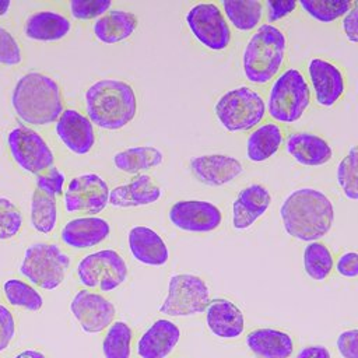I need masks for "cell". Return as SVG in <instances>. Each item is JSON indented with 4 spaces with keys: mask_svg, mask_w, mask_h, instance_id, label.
Segmentation results:
<instances>
[{
    "mask_svg": "<svg viewBox=\"0 0 358 358\" xmlns=\"http://www.w3.org/2000/svg\"><path fill=\"white\" fill-rule=\"evenodd\" d=\"M334 217L331 199L315 187L306 186L289 192L280 206L285 234L306 243L324 238L333 228Z\"/></svg>",
    "mask_w": 358,
    "mask_h": 358,
    "instance_id": "1",
    "label": "cell"
},
{
    "mask_svg": "<svg viewBox=\"0 0 358 358\" xmlns=\"http://www.w3.org/2000/svg\"><path fill=\"white\" fill-rule=\"evenodd\" d=\"M180 327L171 319L154 320L137 338L136 354L138 358H168L180 341Z\"/></svg>",
    "mask_w": 358,
    "mask_h": 358,
    "instance_id": "20",
    "label": "cell"
},
{
    "mask_svg": "<svg viewBox=\"0 0 358 358\" xmlns=\"http://www.w3.org/2000/svg\"><path fill=\"white\" fill-rule=\"evenodd\" d=\"M69 11L74 20H96L112 8L110 0H71L67 3Z\"/></svg>",
    "mask_w": 358,
    "mask_h": 358,
    "instance_id": "38",
    "label": "cell"
},
{
    "mask_svg": "<svg viewBox=\"0 0 358 358\" xmlns=\"http://www.w3.org/2000/svg\"><path fill=\"white\" fill-rule=\"evenodd\" d=\"M103 358H131L133 330L123 320H115L102 338Z\"/></svg>",
    "mask_w": 358,
    "mask_h": 358,
    "instance_id": "34",
    "label": "cell"
},
{
    "mask_svg": "<svg viewBox=\"0 0 358 358\" xmlns=\"http://www.w3.org/2000/svg\"><path fill=\"white\" fill-rule=\"evenodd\" d=\"M333 270L344 278H355L358 275V253L354 250L343 252L337 257Z\"/></svg>",
    "mask_w": 358,
    "mask_h": 358,
    "instance_id": "44",
    "label": "cell"
},
{
    "mask_svg": "<svg viewBox=\"0 0 358 358\" xmlns=\"http://www.w3.org/2000/svg\"><path fill=\"white\" fill-rule=\"evenodd\" d=\"M55 133L62 145L74 155L90 154L96 143L94 124L87 115L73 108H64L55 123Z\"/></svg>",
    "mask_w": 358,
    "mask_h": 358,
    "instance_id": "16",
    "label": "cell"
},
{
    "mask_svg": "<svg viewBox=\"0 0 358 358\" xmlns=\"http://www.w3.org/2000/svg\"><path fill=\"white\" fill-rule=\"evenodd\" d=\"M208 331L220 340H235L243 336L246 322L241 308L228 298L210 299L204 309Z\"/></svg>",
    "mask_w": 358,
    "mask_h": 358,
    "instance_id": "21",
    "label": "cell"
},
{
    "mask_svg": "<svg viewBox=\"0 0 358 358\" xmlns=\"http://www.w3.org/2000/svg\"><path fill=\"white\" fill-rule=\"evenodd\" d=\"M357 147L351 145L348 152L343 157V159L337 165V183L341 189L344 197L350 201H357L358 199V187H357Z\"/></svg>",
    "mask_w": 358,
    "mask_h": 358,
    "instance_id": "36",
    "label": "cell"
},
{
    "mask_svg": "<svg viewBox=\"0 0 358 358\" xmlns=\"http://www.w3.org/2000/svg\"><path fill=\"white\" fill-rule=\"evenodd\" d=\"M73 29V22L55 10H39L29 14L24 22V35L34 42H59Z\"/></svg>",
    "mask_w": 358,
    "mask_h": 358,
    "instance_id": "26",
    "label": "cell"
},
{
    "mask_svg": "<svg viewBox=\"0 0 358 358\" xmlns=\"http://www.w3.org/2000/svg\"><path fill=\"white\" fill-rule=\"evenodd\" d=\"M210 299V287L204 278L190 273H176L169 277L158 312L168 317L196 316L204 312Z\"/></svg>",
    "mask_w": 358,
    "mask_h": 358,
    "instance_id": "9",
    "label": "cell"
},
{
    "mask_svg": "<svg viewBox=\"0 0 358 358\" xmlns=\"http://www.w3.org/2000/svg\"><path fill=\"white\" fill-rule=\"evenodd\" d=\"M11 358H48L45 352L36 348H25L22 351H18Z\"/></svg>",
    "mask_w": 358,
    "mask_h": 358,
    "instance_id": "47",
    "label": "cell"
},
{
    "mask_svg": "<svg viewBox=\"0 0 358 358\" xmlns=\"http://www.w3.org/2000/svg\"><path fill=\"white\" fill-rule=\"evenodd\" d=\"M273 201L270 190L262 183H250L239 190L232 201L231 225L235 231L252 228L270 208Z\"/></svg>",
    "mask_w": 358,
    "mask_h": 358,
    "instance_id": "19",
    "label": "cell"
},
{
    "mask_svg": "<svg viewBox=\"0 0 358 358\" xmlns=\"http://www.w3.org/2000/svg\"><path fill=\"white\" fill-rule=\"evenodd\" d=\"M312 103V91L303 73L296 67L284 69L273 81L266 99V113L278 124L302 119Z\"/></svg>",
    "mask_w": 358,
    "mask_h": 358,
    "instance_id": "5",
    "label": "cell"
},
{
    "mask_svg": "<svg viewBox=\"0 0 358 358\" xmlns=\"http://www.w3.org/2000/svg\"><path fill=\"white\" fill-rule=\"evenodd\" d=\"M17 334L15 317L11 313L10 308L4 303H0V352L6 351L10 344L14 341Z\"/></svg>",
    "mask_w": 358,
    "mask_h": 358,
    "instance_id": "41",
    "label": "cell"
},
{
    "mask_svg": "<svg viewBox=\"0 0 358 358\" xmlns=\"http://www.w3.org/2000/svg\"><path fill=\"white\" fill-rule=\"evenodd\" d=\"M164 194L162 187L148 173L133 176L127 183L110 189L109 206L113 208H138L155 204Z\"/></svg>",
    "mask_w": 358,
    "mask_h": 358,
    "instance_id": "22",
    "label": "cell"
},
{
    "mask_svg": "<svg viewBox=\"0 0 358 358\" xmlns=\"http://www.w3.org/2000/svg\"><path fill=\"white\" fill-rule=\"evenodd\" d=\"M288 39L275 24H262L249 36L242 53V71L255 85L271 83L281 71L287 59Z\"/></svg>",
    "mask_w": 358,
    "mask_h": 358,
    "instance_id": "4",
    "label": "cell"
},
{
    "mask_svg": "<svg viewBox=\"0 0 358 358\" xmlns=\"http://www.w3.org/2000/svg\"><path fill=\"white\" fill-rule=\"evenodd\" d=\"M296 3L306 15L320 24L336 22L355 4V1L345 0H301Z\"/></svg>",
    "mask_w": 358,
    "mask_h": 358,
    "instance_id": "35",
    "label": "cell"
},
{
    "mask_svg": "<svg viewBox=\"0 0 358 358\" xmlns=\"http://www.w3.org/2000/svg\"><path fill=\"white\" fill-rule=\"evenodd\" d=\"M112 162L119 172L136 176L161 166L164 152L154 145L129 147L115 152Z\"/></svg>",
    "mask_w": 358,
    "mask_h": 358,
    "instance_id": "29",
    "label": "cell"
},
{
    "mask_svg": "<svg viewBox=\"0 0 358 358\" xmlns=\"http://www.w3.org/2000/svg\"><path fill=\"white\" fill-rule=\"evenodd\" d=\"M190 172L203 185L220 187L229 185L243 172V164L229 154L211 152L196 155L189 162Z\"/></svg>",
    "mask_w": 358,
    "mask_h": 358,
    "instance_id": "17",
    "label": "cell"
},
{
    "mask_svg": "<svg viewBox=\"0 0 358 358\" xmlns=\"http://www.w3.org/2000/svg\"><path fill=\"white\" fill-rule=\"evenodd\" d=\"M11 106L17 117L35 127L56 123L64 110L59 83L41 71L22 74L11 92Z\"/></svg>",
    "mask_w": 358,
    "mask_h": 358,
    "instance_id": "2",
    "label": "cell"
},
{
    "mask_svg": "<svg viewBox=\"0 0 358 358\" xmlns=\"http://www.w3.org/2000/svg\"><path fill=\"white\" fill-rule=\"evenodd\" d=\"M24 60V52L18 39L0 25V64L15 67Z\"/></svg>",
    "mask_w": 358,
    "mask_h": 358,
    "instance_id": "40",
    "label": "cell"
},
{
    "mask_svg": "<svg viewBox=\"0 0 358 358\" xmlns=\"http://www.w3.org/2000/svg\"><path fill=\"white\" fill-rule=\"evenodd\" d=\"M168 220L179 231L210 234L220 228L222 213L213 201L186 199L175 201L169 207Z\"/></svg>",
    "mask_w": 358,
    "mask_h": 358,
    "instance_id": "14",
    "label": "cell"
},
{
    "mask_svg": "<svg viewBox=\"0 0 358 358\" xmlns=\"http://www.w3.org/2000/svg\"><path fill=\"white\" fill-rule=\"evenodd\" d=\"M308 83L315 102L322 108H333L345 94V74L338 64L324 57H312L306 66Z\"/></svg>",
    "mask_w": 358,
    "mask_h": 358,
    "instance_id": "15",
    "label": "cell"
},
{
    "mask_svg": "<svg viewBox=\"0 0 358 358\" xmlns=\"http://www.w3.org/2000/svg\"><path fill=\"white\" fill-rule=\"evenodd\" d=\"M84 105L90 122L102 130H120L137 115L134 87L119 78H101L84 92Z\"/></svg>",
    "mask_w": 358,
    "mask_h": 358,
    "instance_id": "3",
    "label": "cell"
},
{
    "mask_svg": "<svg viewBox=\"0 0 358 358\" xmlns=\"http://www.w3.org/2000/svg\"><path fill=\"white\" fill-rule=\"evenodd\" d=\"M336 348L341 358H358V330L355 327L338 333Z\"/></svg>",
    "mask_w": 358,
    "mask_h": 358,
    "instance_id": "43",
    "label": "cell"
},
{
    "mask_svg": "<svg viewBox=\"0 0 358 358\" xmlns=\"http://www.w3.org/2000/svg\"><path fill=\"white\" fill-rule=\"evenodd\" d=\"M138 27L136 14L122 10L110 8L106 14L96 18L92 24L94 36L103 45H115L129 39Z\"/></svg>",
    "mask_w": 358,
    "mask_h": 358,
    "instance_id": "28",
    "label": "cell"
},
{
    "mask_svg": "<svg viewBox=\"0 0 358 358\" xmlns=\"http://www.w3.org/2000/svg\"><path fill=\"white\" fill-rule=\"evenodd\" d=\"M220 8L229 27L239 32H253L264 17V6L260 0H221Z\"/></svg>",
    "mask_w": 358,
    "mask_h": 358,
    "instance_id": "30",
    "label": "cell"
},
{
    "mask_svg": "<svg viewBox=\"0 0 358 358\" xmlns=\"http://www.w3.org/2000/svg\"><path fill=\"white\" fill-rule=\"evenodd\" d=\"M57 203L38 189L34 190L29 204V221L31 227L42 235H50L57 225Z\"/></svg>",
    "mask_w": 358,
    "mask_h": 358,
    "instance_id": "32",
    "label": "cell"
},
{
    "mask_svg": "<svg viewBox=\"0 0 358 358\" xmlns=\"http://www.w3.org/2000/svg\"><path fill=\"white\" fill-rule=\"evenodd\" d=\"M3 295L14 306L28 312H39L43 308V296L31 282L20 278H8L3 282Z\"/></svg>",
    "mask_w": 358,
    "mask_h": 358,
    "instance_id": "33",
    "label": "cell"
},
{
    "mask_svg": "<svg viewBox=\"0 0 358 358\" xmlns=\"http://www.w3.org/2000/svg\"><path fill=\"white\" fill-rule=\"evenodd\" d=\"M127 248L131 257L143 266L162 267L169 262V248L152 228L134 225L127 232Z\"/></svg>",
    "mask_w": 358,
    "mask_h": 358,
    "instance_id": "23",
    "label": "cell"
},
{
    "mask_svg": "<svg viewBox=\"0 0 358 358\" xmlns=\"http://www.w3.org/2000/svg\"><path fill=\"white\" fill-rule=\"evenodd\" d=\"M245 344L256 358H291L295 340L291 333L275 327H256L246 333Z\"/></svg>",
    "mask_w": 358,
    "mask_h": 358,
    "instance_id": "25",
    "label": "cell"
},
{
    "mask_svg": "<svg viewBox=\"0 0 358 358\" xmlns=\"http://www.w3.org/2000/svg\"><path fill=\"white\" fill-rule=\"evenodd\" d=\"M70 312L85 334L105 331L116 317L115 305L98 291L81 288L70 301Z\"/></svg>",
    "mask_w": 358,
    "mask_h": 358,
    "instance_id": "13",
    "label": "cell"
},
{
    "mask_svg": "<svg viewBox=\"0 0 358 358\" xmlns=\"http://www.w3.org/2000/svg\"><path fill=\"white\" fill-rule=\"evenodd\" d=\"M70 266L71 257L60 245L34 242L25 249L18 271L34 287L53 291L64 282Z\"/></svg>",
    "mask_w": 358,
    "mask_h": 358,
    "instance_id": "6",
    "label": "cell"
},
{
    "mask_svg": "<svg viewBox=\"0 0 358 358\" xmlns=\"http://www.w3.org/2000/svg\"><path fill=\"white\" fill-rule=\"evenodd\" d=\"M7 148L14 164L35 176L55 164V154L48 141L28 126H17L8 131Z\"/></svg>",
    "mask_w": 358,
    "mask_h": 358,
    "instance_id": "10",
    "label": "cell"
},
{
    "mask_svg": "<svg viewBox=\"0 0 358 358\" xmlns=\"http://www.w3.org/2000/svg\"><path fill=\"white\" fill-rule=\"evenodd\" d=\"M303 271L313 281H324L334 268V256L322 241L308 242L302 253Z\"/></svg>",
    "mask_w": 358,
    "mask_h": 358,
    "instance_id": "31",
    "label": "cell"
},
{
    "mask_svg": "<svg viewBox=\"0 0 358 358\" xmlns=\"http://www.w3.org/2000/svg\"><path fill=\"white\" fill-rule=\"evenodd\" d=\"M76 277L87 289L112 292L126 282L129 267L116 249L105 248L84 255L76 266Z\"/></svg>",
    "mask_w": 358,
    "mask_h": 358,
    "instance_id": "8",
    "label": "cell"
},
{
    "mask_svg": "<svg viewBox=\"0 0 358 358\" xmlns=\"http://www.w3.org/2000/svg\"><path fill=\"white\" fill-rule=\"evenodd\" d=\"M112 234L110 222L101 215H78L66 221L60 229V242L74 250L103 243Z\"/></svg>",
    "mask_w": 358,
    "mask_h": 358,
    "instance_id": "18",
    "label": "cell"
},
{
    "mask_svg": "<svg viewBox=\"0 0 358 358\" xmlns=\"http://www.w3.org/2000/svg\"><path fill=\"white\" fill-rule=\"evenodd\" d=\"M10 7H11L10 0H0V17H4L8 13Z\"/></svg>",
    "mask_w": 358,
    "mask_h": 358,
    "instance_id": "48",
    "label": "cell"
},
{
    "mask_svg": "<svg viewBox=\"0 0 358 358\" xmlns=\"http://www.w3.org/2000/svg\"><path fill=\"white\" fill-rule=\"evenodd\" d=\"M285 131L281 124L268 120L249 131L245 145L246 158L253 164L266 162L273 158L284 144Z\"/></svg>",
    "mask_w": 358,
    "mask_h": 358,
    "instance_id": "27",
    "label": "cell"
},
{
    "mask_svg": "<svg viewBox=\"0 0 358 358\" xmlns=\"http://www.w3.org/2000/svg\"><path fill=\"white\" fill-rule=\"evenodd\" d=\"M214 115L228 133L253 130L266 117V99L252 87L238 85L221 94L214 103Z\"/></svg>",
    "mask_w": 358,
    "mask_h": 358,
    "instance_id": "7",
    "label": "cell"
},
{
    "mask_svg": "<svg viewBox=\"0 0 358 358\" xmlns=\"http://www.w3.org/2000/svg\"><path fill=\"white\" fill-rule=\"evenodd\" d=\"M292 358H331V351L323 344L305 345Z\"/></svg>",
    "mask_w": 358,
    "mask_h": 358,
    "instance_id": "46",
    "label": "cell"
},
{
    "mask_svg": "<svg viewBox=\"0 0 358 358\" xmlns=\"http://www.w3.org/2000/svg\"><path fill=\"white\" fill-rule=\"evenodd\" d=\"M341 28L345 39L355 45L358 42V3L351 7V10L341 18Z\"/></svg>",
    "mask_w": 358,
    "mask_h": 358,
    "instance_id": "45",
    "label": "cell"
},
{
    "mask_svg": "<svg viewBox=\"0 0 358 358\" xmlns=\"http://www.w3.org/2000/svg\"><path fill=\"white\" fill-rule=\"evenodd\" d=\"M110 187L95 172L80 173L70 179L63 192V208L67 214L98 215L109 206Z\"/></svg>",
    "mask_w": 358,
    "mask_h": 358,
    "instance_id": "12",
    "label": "cell"
},
{
    "mask_svg": "<svg viewBox=\"0 0 358 358\" xmlns=\"http://www.w3.org/2000/svg\"><path fill=\"white\" fill-rule=\"evenodd\" d=\"M24 227V215L8 197L0 196V242L14 239Z\"/></svg>",
    "mask_w": 358,
    "mask_h": 358,
    "instance_id": "37",
    "label": "cell"
},
{
    "mask_svg": "<svg viewBox=\"0 0 358 358\" xmlns=\"http://www.w3.org/2000/svg\"><path fill=\"white\" fill-rule=\"evenodd\" d=\"M263 6H264V15H266L267 24H274L277 21L284 20L289 14H292L296 10L298 3L294 0H289V1L266 0L263 1Z\"/></svg>",
    "mask_w": 358,
    "mask_h": 358,
    "instance_id": "42",
    "label": "cell"
},
{
    "mask_svg": "<svg viewBox=\"0 0 358 358\" xmlns=\"http://www.w3.org/2000/svg\"><path fill=\"white\" fill-rule=\"evenodd\" d=\"M282 145L287 154L303 166H323L334 155L330 143L310 131H292L285 136Z\"/></svg>",
    "mask_w": 358,
    "mask_h": 358,
    "instance_id": "24",
    "label": "cell"
},
{
    "mask_svg": "<svg viewBox=\"0 0 358 358\" xmlns=\"http://www.w3.org/2000/svg\"><path fill=\"white\" fill-rule=\"evenodd\" d=\"M36 187L43 194L57 199L64 192V183H66V175L64 172L57 166H50L45 172L36 175Z\"/></svg>",
    "mask_w": 358,
    "mask_h": 358,
    "instance_id": "39",
    "label": "cell"
},
{
    "mask_svg": "<svg viewBox=\"0 0 358 358\" xmlns=\"http://www.w3.org/2000/svg\"><path fill=\"white\" fill-rule=\"evenodd\" d=\"M190 34L206 49L225 50L232 39L231 27L217 3H196L185 17Z\"/></svg>",
    "mask_w": 358,
    "mask_h": 358,
    "instance_id": "11",
    "label": "cell"
}]
</instances>
